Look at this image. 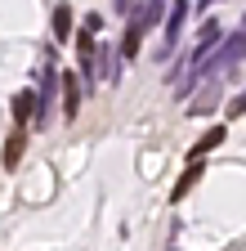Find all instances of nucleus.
Returning a JSON list of instances; mask_svg holds the SVG:
<instances>
[{
	"label": "nucleus",
	"mask_w": 246,
	"mask_h": 251,
	"mask_svg": "<svg viewBox=\"0 0 246 251\" xmlns=\"http://www.w3.org/2000/svg\"><path fill=\"white\" fill-rule=\"evenodd\" d=\"M197 179H201V162H188V171H183V179H179V184L170 188V198L179 202V198H183V193H188V188H193Z\"/></svg>",
	"instance_id": "423d86ee"
},
{
	"label": "nucleus",
	"mask_w": 246,
	"mask_h": 251,
	"mask_svg": "<svg viewBox=\"0 0 246 251\" xmlns=\"http://www.w3.org/2000/svg\"><path fill=\"white\" fill-rule=\"evenodd\" d=\"M54 31H58V41H67V36H72V9H67V5H58V9H54Z\"/></svg>",
	"instance_id": "6e6552de"
},
{
	"label": "nucleus",
	"mask_w": 246,
	"mask_h": 251,
	"mask_svg": "<svg viewBox=\"0 0 246 251\" xmlns=\"http://www.w3.org/2000/svg\"><path fill=\"white\" fill-rule=\"evenodd\" d=\"M224 135H228L224 126H210V130H206V135H201V139L193 144V162H201V157H206L210 148H220V144H224Z\"/></svg>",
	"instance_id": "39448f33"
},
{
	"label": "nucleus",
	"mask_w": 246,
	"mask_h": 251,
	"mask_svg": "<svg viewBox=\"0 0 246 251\" xmlns=\"http://www.w3.org/2000/svg\"><path fill=\"white\" fill-rule=\"evenodd\" d=\"M215 94H220V85H215V81H210V85H206V90L197 94V99H193V117H206V108L215 103Z\"/></svg>",
	"instance_id": "1a4fd4ad"
},
{
	"label": "nucleus",
	"mask_w": 246,
	"mask_h": 251,
	"mask_svg": "<svg viewBox=\"0 0 246 251\" xmlns=\"http://www.w3.org/2000/svg\"><path fill=\"white\" fill-rule=\"evenodd\" d=\"M183 18H188V0H175V5H170V18H166V41H161V54H170V50H175Z\"/></svg>",
	"instance_id": "f03ea898"
},
{
	"label": "nucleus",
	"mask_w": 246,
	"mask_h": 251,
	"mask_svg": "<svg viewBox=\"0 0 246 251\" xmlns=\"http://www.w3.org/2000/svg\"><path fill=\"white\" fill-rule=\"evenodd\" d=\"M32 117H36V94L32 90H18L14 94V130H22Z\"/></svg>",
	"instance_id": "20e7f679"
},
{
	"label": "nucleus",
	"mask_w": 246,
	"mask_h": 251,
	"mask_svg": "<svg viewBox=\"0 0 246 251\" xmlns=\"http://www.w3.org/2000/svg\"><path fill=\"white\" fill-rule=\"evenodd\" d=\"M215 41H220V23H201V31H197V41H193V58H188V68H201L206 63V54L215 50Z\"/></svg>",
	"instance_id": "f257e3e1"
},
{
	"label": "nucleus",
	"mask_w": 246,
	"mask_h": 251,
	"mask_svg": "<svg viewBox=\"0 0 246 251\" xmlns=\"http://www.w3.org/2000/svg\"><path fill=\"white\" fill-rule=\"evenodd\" d=\"M58 81H63V117H76L81 112V76L58 72Z\"/></svg>",
	"instance_id": "7ed1b4c3"
},
{
	"label": "nucleus",
	"mask_w": 246,
	"mask_h": 251,
	"mask_svg": "<svg viewBox=\"0 0 246 251\" xmlns=\"http://www.w3.org/2000/svg\"><path fill=\"white\" fill-rule=\"evenodd\" d=\"M22 148H27V144H22V130H14V135H9V144H5V166H9V171L22 162Z\"/></svg>",
	"instance_id": "0eeeda50"
}]
</instances>
